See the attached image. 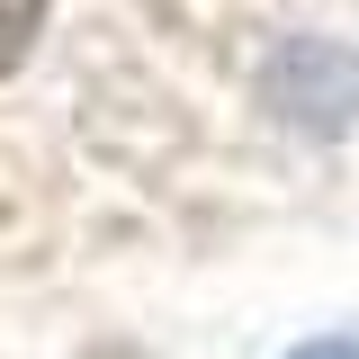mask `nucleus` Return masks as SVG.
Returning <instances> with one entry per match:
<instances>
[{
  "label": "nucleus",
  "instance_id": "nucleus-1",
  "mask_svg": "<svg viewBox=\"0 0 359 359\" xmlns=\"http://www.w3.org/2000/svg\"><path fill=\"white\" fill-rule=\"evenodd\" d=\"M45 0H0V81L18 72V54H27V36H36Z\"/></svg>",
  "mask_w": 359,
  "mask_h": 359
},
{
  "label": "nucleus",
  "instance_id": "nucleus-2",
  "mask_svg": "<svg viewBox=\"0 0 359 359\" xmlns=\"http://www.w3.org/2000/svg\"><path fill=\"white\" fill-rule=\"evenodd\" d=\"M297 359H359V341H314V351H297Z\"/></svg>",
  "mask_w": 359,
  "mask_h": 359
}]
</instances>
